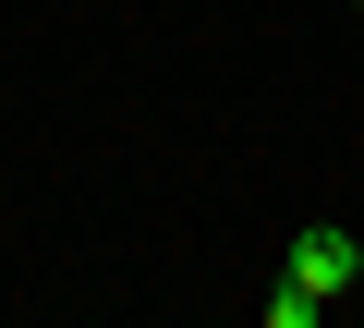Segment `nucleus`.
<instances>
[{"mask_svg":"<svg viewBox=\"0 0 364 328\" xmlns=\"http://www.w3.org/2000/svg\"><path fill=\"white\" fill-rule=\"evenodd\" d=\"M279 280H304V292H328V304H340V292H364V243H352L340 219H304V231H291V268H279Z\"/></svg>","mask_w":364,"mask_h":328,"instance_id":"obj_1","label":"nucleus"},{"mask_svg":"<svg viewBox=\"0 0 364 328\" xmlns=\"http://www.w3.org/2000/svg\"><path fill=\"white\" fill-rule=\"evenodd\" d=\"M316 316H328V292H304V280H279V292H267V328H316Z\"/></svg>","mask_w":364,"mask_h":328,"instance_id":"obj_2","label":"nucleus"},{"mask_svg":"<svg viewBox=\"0 0 364 328\" xmlns=\"http://www.w3.org/2000/svg\"><path fill=\"white\" fill-rule=\"evenodd\" d=\"M352 243H364V231H352Z\"/></svg>","mask_w":364,"mask_h":328,"instance_id":"obj_3","label":"nucleus"}]
</instances>
